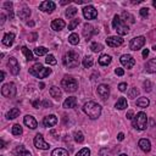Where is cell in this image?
Wrapping results in <instances>:
<instances>
[{"instance_id":"cell-43","label":"cell","mask_w":156,"mask_h":156,"mask_svg":"<svg viewBox=\"0 0 156 156\" xmlns=\"http://www.w3.org/2000/svg\"><path fill=\"white\" fill-rule=\"evenodd\" d=\"M138 94H139V90H138L136 88H130V89H129V91H128V98L134 99V98H136V96H138Z\"/></svg>"},{"instance_id":"cell-39","label":"cell","mask_w":156,"mask_h":156,"mask_svg":"<svg viewBox=\"0 0 156 156\" xmlns=\"http://www.w3.org/2000/svg\"><path fill=\"white\" fill-rule=\"evenodd\" d=\"M77 15V9L76 7H68L66 10V17L67 18H73Z\"/></svg>"},{"instance_id":"cell-37","label":"cell","mask_w":156,"mask_h":156,"mask_svg":"<svg viewBox=\"0 0 156 156\" xmlns=\"http://www.w3.org/2000/svg\"><path fill=\"white\" fill-rule=\"evenodd\" d=\"M68 41H69V44H72V45L79 44V37H78V34L72 33V34L68 37Z\"/></svg>"},{"instance_id":"cell-16","label":"cell","mask_w":156,"mask_h":156,"mask_svg":"<svg viewBox=\"0 0 156 156\" xmlns=\"http://www.w3.org/2000/svg\"><path fill=\"white\" fill-rule=\"evenodd\" d=\"M94 33H96V30H94V27L90 23H85L84 27H83V35L87 39V41L93 37Z\"/></svg>"},{"instance_id":"cell-40","label":"cell","mask_w":156,"mask_h":156,"mask_svg":"<svg viewBox=\"0 0 156 156\" xmlns=\"http://www.w3.org/2000/svg\"><path fill=\"white\" fill-rule=\"evenodd\" d=\"M102 49H104V46H102L100 43H91V44H90V50L94 51V52H99V51H101Z\"/></svg>"},{"instance_id":"cell-21","label":"cell","mask_w":156,"mask_h":156,"mask_svg":"<svg viewBox=\"0 0 156 156\" xmlns=\"http://www.w3.org/2000/svg\"><path fill=\"white\" fill-rule=\"evenodd\" d=\"M15 41V34L13 33H6L2 38V44L5 46H11Z\"/></svg>"},{"instance_id":"cell-29","label":"cell","mask_w":156,"mask_h":156,"mask_svg":"<svg viewBox=\"0 0 156 156\" xmlns=\"http://www.w3.org/2000/svg\"><path fill=\"white\" fill-rule=\"evenodd\" d=\"M51 156H68V151L62 147H57V149L52 150Z\"/></svg>"},{"instance_id":"cell-48","label":"cell","mask_w":156,"mask_h":156,"mask_svg":"<svg viewBox=\"0 0 156 156\" xmlns=\"http://www.w3.org/2000/svg\"><path fill=\"white\" fill-rule=\"evenodd\" d=\"M37 38H38V34H37V33H32V34L28 35V40H29V41H34Z\"/></svg>"},{"instance_id":"cell-25","label":"cell","mask_w":156,"mask_h":156,"mask_svg":"<svg viewBox=\"0 0 156 156\" xmlns=\"http://www.w3.org/2000/svg\"><path fill=\"white\" fill-rule=\"evenodd\" d=\"M139 147L144 151V152H149L151 150V144L147 139H140L139 140Z\"/></svg>"},{"instance_id":"cell-32","label":"cell","mask_w":156,"mask_h":156,"mask_svg":"<svg viewBox=\"0 0 156 156\" xmlns=\"http://www.w3.org/2000/svg\"><path fill=\"white\" fill-rule=\"evenodd\" d=\"M149 104H150V101H149L147 98H139V99L136 100V106L143 107V108H144V107H147Z\"/></svg>"},{"instance_id":"cell-36","label":"cell","mask_w":156,"mask_h":156,"mask_svg":"<svg viewBox=\"0 0 156 156\" xmlns=\"http://www.w3.org/2000/svg\"><path fill=\"white\" fill-rule=\"evenodd\" d=\"M4 7L7 10V12H9V16H10V20H12L13 18V10H12V2L11 1H6L5 4H4Z\"/></svg>"},{"instance_id":"cell-11","label":"cell","mask_w":156,"mask_h":156,"mask_svg":"<svg viewBox=\"0 0 156 156\" xmlns=\"http://www.w3.org/2000/svg\"><path fill=\"white\" fill-rule=\"evenodd\" d=\"M119 61H121V63H122L126 68H132V67L135 65V60L133 58V56H130V55H128V54L122 55L121 58H119Z\"/></svg>"},{"instance_id":"cell-44","label":"cell","mask_w":156,"mask_h":156,"mask_svg":"<svg viewBox=\"0 0 156 156\" xmlns=\"http://www.w3.org/2000/svg\"><path fill=\"white\" fill-rule=\"evenodd\" d=\"M45 62H46L48 65H56V58H55L54 55L49 54V55L46 56V58H45Z\"/></svg>"},{"instance_id":"cell-1","label":"cell","mask_w":156,"mask_h":156,"mask_svg":"<svg viewBox=\"0 0 156 156\" xmlns=\"http://www.w3.org/2000/svg\"><path fill=\"white\" fill-rule=\"evenodd\" d=\"M83 111L85 112V115H88L89 118L96 119L101 115V106L99 104L94 102V101H88V102L84 104Z\"/></svg>"},{"instance_id":"cell-54","label":"cell","mask_w":156,"mask_h":156,"mask_svg":"<svg viewBox=\"0 0 156 156\" xmlns=\"http://www.w3.org/2000/svg\"><path fill=\"white\" fill-rule=\"evenodd\" d=\"M124 139V134L121 132V133H118V135H117V140H119V141H122Z\"/></svg>"},{"instance_id":"cell-63","label":"cell","mask_w":156,"mask_h":156,"mask_svg":"<svg viewBox=\"0 0 156 156\" xmlns=\"http://www.w3.org/2000/svg\"><path fill=\"white\" fill-rule=\"evenodd\" d=\"M152 49H154V50L156 51V45H154V46H152Z\"/></svg>"},{"instance_id":"cell-51","label":"cell","mask_w":156,"mask_h":156,"mask_svg":"<svg viewBox=\"0 0 156 156\" xmlns=\"http://www.w3.org/2000/svg\"><path fill=\"white\" fill-rule=\"evenodd\" d=\"M126 117H127L128 119H133V117H134V112H133L132 110H129V111L127 112V115H126Z\"/></svg>"},{"instance_id":"cell-28","label":"cell","mask_w":156,"mask_h":156,"mask_svg":"<svg viewBox=\"0 0 156 156\" xmlns=\"http://www.w3.org/2000/svg\"><path fill=\"white\" fill-rule=\"evenodd\" d=\"M111 63V56L110 55H101L99 57V65L101 66H107Z\"/></svg>"},{"instance_id":"cell-56","label":"cell","mask_w":156,"mask_h":156,"mask_svg":"<svg viewBox=\"0 0 156 156\" xmlns=\"http://www.w3.org/2000/svg\"><path fill=\"white\" fill-rule=\"evenodd\" d=\"M0 18H1L0 23H1V24H4V22H5V18H6V17H5V15H4V13H1V15H0Z\"/></svg>"},{"instance_id":"cell-7","label":"cell","mask_w":156,"mask_h":156,"mask_svg":"<svg viewBox=\"0 0 156 156\" xmlns=\"http://www.w3.org/2000/svg\"><path fill=\"white\" fill-rule=\"evenodd\" d=\"M16 91H17L16 85H15V83H12V82L6 83V84H4V85L1 87V94H2L5 98H13V96L16 95Z\"/></svg>"},{"instance_id":"cell-10","label":"cell","mask_w":156,"mask_h":156,"mask_svg":"<svg viewBox=\"0 0 156 156\" xmlns=\"http://www.w3.org/2000/svg\"><path fill=\"white\" fill-rule=\"evenodd\" d=\"M83 16H84L87 20H94V18L98 17V12H96V10H95L94 6L88 5V6H85V7L83 9Z\"/></svg>"},{"instance_id":"cell-24","label":"cell","mask_w":156,"mask_h":156,"mask_svg":"<svg viewBox=\"0 0 156 156\" xmlns=\"http://www.w3.org/2000/svg\"><path fill=\"white\" fill-rule=\"evenodd\" d=\"M50 95H51L55 100H60V99H61V96H62V91L60 90V88H58V87L54 85V87H51V88H50Z\"/></svg>"},{"instance_id":"cell-17","label":"cell","mask_w":156,"mask_h":156,"mask_svg":"<svg viewBox=\"0 0 156 156\" xmlns=\"http://www.w3.org/2000/svg\"><path fill=\"white\" fill-rule=\"evenodd\" d=\"M23 122H24V124H26L28 128H30V129H35V128L38 127V122H37L35 118H34L33 116H30V115H27V116L24 117Z\"/></svg>"},{"instance_id":"cell-34","label":"cell","mask_w":156,"mask_h":156,"mask_svg":"<svg viewBox=\"0 0 156 156\" xmlns=\"http://www.w3.org/2000/svg\"><path fill=\"white\" fill-rule=\"evenodd\" d=\"M21 50H22V52L24 54V56H26V58H27L28 61H30V60H34L32 51H30V50H29L27 46H22V48H21Z\"/></svg>"},{"instance_id":"cell-14","label":"cell","mask_w":156,"mask_h":156,"mask_svg":"<svg viewBox=\"0 0 156 156\" xmlns=\"http://www.w3.org/2000/svg\"><path fill=\"white\" fill-rule=\"evenodd\" d=\"M7 67H9L10 72H11L12 74H15V76L18 74V72H20V65H18L17 58L10 57V60H9V62H7Z\"/></svg>"},{"instance_id":"cell-35","label":"cell","mask_w":156,"mask_h":156,"mask_svg":"<svg viewBox=\"0 0 156 156\" xmlns=\"http://www.w3.org/2000/svg\"><path fill=\"white\" fill-rule=\"evenodd\" d=\"M12 134L13 135H16V136H20L22 133H23V129H22V127L20 126V124H13L12 126Z\"/></svg>"},{"instance_id":"cell-22","label":"cell","mask_w":156,"mask_h":156,"mask_svg":"<svg viewBox=\"0 0 156 156\" xmlns=\"http://www.w3.org/2000/svg\"><path fill=\"white\" fill-rule=\"evenodd\" d=\"M121 17H122V21H123L127 26H128V23H129V24H132V23H134V22H135L134 16H133V15H130L129 12H127V11H123Z\"/></svg>"},{"instance_id":"cell-4","label":"cell","mask_w":156,"mask_h":156,"mask_svg":"<svg viewBox=\"0 0 156 156\" xmlns=\"http://www.w3.org/2000/svg\"><path fill=\"white\" fill-rule=\"evenodd\" d=\"M29 73H30L32 76L37 77V78H45V77H48V76L51 73V69L43 67V66L38 62V63H34V65L29 68Z\"/></svg>"},{"instance_id":"cell-9","label":"cell","mask_w":156,"mask_h":156,"mask_svg":"<svg viewBox=\"0 0 156 156\" xmlns=\"http://www.w3.org/2000/svg\"><path fill=\"white\" fill-rule=\"evenodd\" d=\"M33 143H34V146H35V147L41 149V150H48V149L50 147V145L44 140V138H43L41 134H37V135L34 136Z\"/></svg>"},{"instance_id":"cell-61","label":"cell","mask_w":156,"mask_h":156,"mask_svg":"<svg viewBox=\"0 0 156 156\" xmlns=\"http://www.w3.org/2000/svg\"><path fill=\"white\" fill-rule=\"evenodd\" d=\"M28 26H34V22H32V21H30V22H28Z\"/></svg>"},{"instance_id":"cell-52","label":"cell","mask_w":156,"mask_h":156,"mask_svg":"<svg viewBox=\"0 0 156 156\" xmlns=\"http://www.w3.org/2000/svg\"><path fill=\"white\" fill-rule=\"evenodd\" d=\"M32 105H33V107H35V108H39V106L41 105V102H40L39 100H34V101L32 102Z\"/></svg>"},{"instance_id":"cell-3","label":"cell","mask_w":156,"mask_h":156,"mask_svg":"<svg viewBox=\"0 0 156 156\" xmlns=\"http://www.w3.org/2000/svg\"><path fill=\"white\" fill-rule=\"evenodd\" d=\"M61 88L67 93H74L78 89V82L71 76H65L61 80Z\"/></svg>"},{"instance_id":"cell-59","label":"cell","mask_w":156,"mask_h":156,"mask_svg":"<svg viewBox=\"0 0 156 156\" xmlns=\"http://www.w3.org/2000/svg\"><path fill=\"white\" fill-rule=\"evenodd\" d=\"M139 2H141V0H136V1L133 0V1H132V4H139Z\"/></svg>"},{"instance_id":"cell-47","label":"cell","mask_w":156,"mask_h":156,"mask_svg":"<svg viewBox=\"0 0 156 156\" xmlns=\"http://www.w3.org/2000/svg\"><path fill=\"white\" fill-rule=\"evenodd\" d=\"M144 89L146 91H150L151 90V83H150V80H145L144 82Z\"/></svg>"},{"instance_id":"cell-8","label":"cell","mask_w":156,"mask_h":156,"mask_svg":"<svg viewBox=\"0 0 156 156\" xmlns=\"http://www.w3.org/2000/svg\"><path fill=\"white\" fill-rule=\"evenodd\" d=\"M144 44H145V38H144L143 35H139V37H135V38H133V39L130 40L129 48H130V50L136 51V50H139L140 48H143Z\"/></svg>"},{"instance_id":"cell-30","label":"cell","mask_w":156,"mask_h":156,"mask_svg":"<svg viewBox=\"0 0 156 156\" xmlns=\"http://www.w3.org/2000/svg\"><path fill=\"white\" fill-rule=\"evenodd\" d=\"M18 16H20V18H22V20H27V18H29V16H30V10L27 9V7H24V9H22V10L18 11Z\"/></svg>"},{"instance_id":"cell-49","label":"cell","mask_w":156,"mask_h":156,"mask_svg":"<svg viewBox=\"0 0 156 156\" xmlns=\"http://www.w3.org/2000/svg\"><path fill=\"white\" fill-rule=\"evenodd\" d=\"M115 73H116L117 76H119V77H122V76L124 74V71H123V68H118V67H117V68L115 69Z\"/></svg>"},{"instance_id":"cell-6","label":"cell","mask_w":156,"mask_h":156,"mask_svg":"<svg viewBox=\"0 0 156 156\" xmlns=\"http://www.w3.org/2000/svg\"><path fill=\"white\" fill-rule=\"evenodd\" d=\"M112 27L117 30V33H118L119 35H126V34H128V32H129L128 26L122 21V18H121L118 15H116V16L113 17V20H112Z\"/></svg>"},{"instance_id":"cell-2","label":"cell","mask_w":156,"mask_h":156,"mask_svg":"<svg viewBox=\"0 0 156 156\" xmlns=\"http://www.w3.org/2000/svg\"><path fill=\"white\" fill-rule=\"evenodd\" d=\"M62 62L66 67L68 68H74V67H78L79 66V55L73 51V50H69L67 51L65 55H63V58H62Z\"/></svg>"},{"instance_id":"cell-26","label":"cell","mask_w":156,"mask_h":156,"mask_svg":"<svg viewBox=\"0 0 156 156\" xmlns=\"http://www.w3.org/2000/svg\"><path fill=\"white\" fill-rule=\"evenodd\" d=\"M115 107H116V108H118V110H124V108H127V107H128V102H127V100H126L124 98H119V99L117 100V102H116Z\"/></svg>"},{"instance_id":"cell-20","label":"cell","mask_w":156,"mask_h":156,"mask_svg":"<svg viewBox=\"0 0 156 156\" xmlns=\"http://www.w3.org/2000/svg\"><path fill=\"white\" fill-rule=\"evenodd\" d=\"M77 106V99L76 96H69L63 101V107L65 108H74Z\"/></svg>"},{"instance_id":"cell-58","label":"cell","mask_w":156,"mask_h":156,"mask_svg":"<svg viewBox=\"0 0 156 156\" xmlns=\"http://www.w3.org/2000/svg\"><path fill=\"white\" fill-rule=\"evenodd\" d=\"M0 147H5V143H4V140H0Z\"/></svg>"},{"instance_id":"cell-27","label":"cell","mask_w":156,"mask_h":156,"mask_svg":"<svg viewBox=\"0 0 156 156\" xmlns=\"http://www.w3.org/2000/svg\"><path fill=\"white\" fill-rule=\"evenodd\" d=\"M18 115H20V108L13 107V108H11V110L6 113V118H7V119H13V118L18 117Z\"/></svg>"},{"instance_id":"cell-5","label":"cell","mask_w":156,"mask_h":156,"mask_svg":"<svg viewBox=\"0 0 156 156\" xmlns=\"http://www.w3.org/2000/svg\"><path fill=\"white\" fill-rule=\"evenodd\" d=\"M146 123H147V117L144 112H138L133 119H132V124L135 129L138 130H144L146 129Z\"/></svg>"},{"instance_id":"cell-31","label":"cell","mask_w":156,"mask_h":156,"mask_svg":"<svg viewBox=\"0 0 156 156\" xmlns=\"http://www.w3.org/2000/svg\"><path fill=\"white\" fill-rule=\"evenodd\" d=\"M82 63H83V66H84L85 68H90V67L93 66V63H94V60H93V57H91V56L87 55V56L83 58Z\"/></svg>"},{"instance_id":"cell-13","label":"cell","mask_w":156,"mask_h":156,"mask_svg":"<svg viewBox=\"0 0 156 156\" xmlns=\"http://www.w3.org/2000/svg\"><path fill=\"white\" fill-rule=\"evenodd\" d=\"M56 5L54 1H43L40 5H39V10L43 11V12H48V13H51L54 10H55Z\"/></svg>"},{"instance_id":"cell-19","label":"cell","mask_w":156,"mask_h":156,"mask_svg":"<svg viewBox=\"0 0 156 156\" xmlns=\"http://www.w3.org/2000/svg\"><path fill=\"white\" fill-rule=\"evenodd\" d=\"M65 26H66V23H65V21L61 20V18H56V20H54V21L51 22V28H52L54 30H61V29L65 28Z\"/></svg>"},{"instance_id":"cell-15","label":"cell","mask_w":156,"mask_h":156,"mask_svg":"<svg viewBox=\"0 0 156 156\" xmlns=\"http://www.w3.org/2000/svg\"><path fill=\"white\" fill-rule=\"evenodd\" d=\"M98 95H99L102 100H106V99L108 98V95H110V88H108V85H106V84H100V85L98 87Z\"/></svg>"},{"instance_id":"cell-45","label":"cell","mask_w":156,"mask_h":156,"mask_svg":"<svg viewBox=\"0 0 156 156\" xmlns=\"http://www.w3.org/2000/svg\"><path fill=\"white\" fill-rule=\"evenodd\" d=\"M76 156H90V150L88 147H84L80 151H78Z\"/></svg>"},{"instance_id":"cell-55","label":"cell","mask_w":156,"mask_h":156,"mask_svg":"<svg viewBox=\"0 0 156 156\" xmlns=\"http://www.w3.org/2000/svg\"><path fill=\"white\" fill-rule=\"evenodd\" d=\"M147 56H149V49H144V51H143V57L146 58Z\"/></svg>"},{"instance_id":"cell-64","label":"cell","mask_w":156,"mask_h":156,"mask_svg":"<svg viewBox=\"0 0 156 156\" xmlns=\"http://www.w3.org/2000/svg\"><path fill=\"white\" fill-rule=\"evenodd\" d=\"M119 156H127V155H126V154H121Z\"/></svg>"},{"instance_id":"cell-38","label":"cell","mask_w":156,"mask_h":156,"mask_svg":"<svg viewBox=\"0 0 156 156\" xmlns=\"http://www.w3.org/2000/svg\"><path fill=\"white\" fill-rule=\"evenodd\" d=\"M34 54L38 55V56H43V55H46L48 54V49L45 46H38L34 49Z\"/></svg>"},{"instance_id":"cell-42","label":"cell","mask_w":156,"mask_h":156,"mask_svg":"<svg viewBox=\"0 0 156 156\" xmlns=\"http://www.w3.org/2000/svg\"><path fill=\"white\" fill-rule=\"evenodd\" d=\"M79 22H80L79 18H73V20L71 21V23L68 24V29H69V30H73V29L79 24Z\"/></svg>"},{"instance_id":"cell-62","label":"cell","mask_w":156,"mask_h":156,"mask_svg":"<svg viewBox=\"0 0 156 156\" xmlns=\"http://www.w3.org/2000/svg\"><path fill=\"white\" fill-rule=\"evenodd\" d=\"M152 5H154V7H156V0L152 1Z\"/></svg>"},{"instance_id":"cell-53","label":"cell","mask_w":156,"mask_h":156,"mask_svg":"<svg viewBox=\"0 0 156 156\" xmlns=\"http://www.w3.org/2000/svg\"><path fill=\"white\" fill-rule=\"evenodd\" d=\"M41 104H43V106H44V107H51V106H52V104H51L49 100H44Z\"/></svg>"},{"instance_id":"cell-50","label":"cell","mask_w":156,"mask_h":156,"mask_svg":"<svg viewBox=\"0 0 156 156\" xmlns=\"http://www.w3.org/2000/svg\"><path fill=\"white\" fill-rule=\"evenodd\" d=\"M118 89H119V91H124L127 89V83H119L118 84Z\"/></svg>"},{"instance_id":"cell-60","label":"cell","mask_w":156,"mask_h":156,"mask_svg":"<svg viewBox=\"0 0 156 156\" xmlns=\"http://www.w3.org/2000/svg\"><path fill=\"white\" fill-rule=\"evenodd\" d=\"M44 87H45V84H44V83H40V84H39V88H40V89H43Z\"/></svg>"},{"instance_id":"cell-23","label":"cell","mask_w":156,"mask_h":156,"mask_svg":"<svg viewBox=\"0 0 156 156\" xmlns=\"http://www.w3.org/2000/svg\"><path fill=\"white\" fill-rule=\"evenodd\" d=\"M145 69L149 73H156V58H151L146 62L145 65Z\"/></svg>"},{"instance_id":"cell-46","label":"cell","mask_w":156,"mask_h":156,"mask_svg":"<svg viewBox=\"0 0 156 156\" xmlns=\"http://www.w3.org/2000/svg\"><path fill=\"white\" fill-rule=\"evenodd\" d=\"M140 16L141 17H144V18H146L147 16H149V9L147 7H143V9H140Z\"/></svg>"},{"instance_id":"cell-41","label":"cell","mask_w":156,"mask_h":156,"mask_svg":"<svg viewBox=\"0 0 156 156\" xmlns=\"http://www.w3.org/2000/svg\"><path fill=\"white\" fill-rule=\"evenodd\" d=\"M74 140H76L77 143H79V144L84 141V135H83V133H82L80 130H78V132L74 133Z\"/></svg>"},{"instance_id":"cell-57","label":"cell","mask_w":156,"mask_h":156,"mask_svg":"<svg viewBox=\"0 0 156 156\" xmlns=\"http://www.w3.org/2000/svg\"><path fill=\"white\" fill-rule=\"evenodd\" d=\"M4 78H5V72L1 71V72H0V80H4Z\"/></svg>"},{"instance_id":"cell-12","label":"cell","mask_w":156,"mask_h":156,"mask_svg":"<svg viewBox=\"0 0 156 156\" xmlns=\"http://www.w3.org/2000/svg\"><path fill=\"white\" fill-rule=\"evenodd\" d=\"M106 44L111 48H117V46H121L123 44V39L121 37H117V35H111L106 39Z\"/></svg>"},{"instance_id":"cell-18","label":"cell","mask_w":156,"mask_h":156,"mask_svg":"<svg viewBox=\"0 0 156 156\" xmlns=\"http://www.w3.org/2000/svg\"><path fill=\"white\" fill-rule=\"evenodd\" d=\"M56 123H57V117L55 115H49L43 119V124L45 127H54Z\"/></svg>"},{"instance_id":"cell-33","label":"cell","mask_w":156,"mask_h":156,"mask_svg":"<svg viewBox=\"0 0 156 156\" xmlns=\"http://www.w3.org/2000/svg\"><path fill=\"white\" fill-rule=\"evenodd\" d=\"M16 152H17L20 156H32V155H30V152H29L28 150H26L23 145H20V146H17V149H16Z\"/></svg>"}]
</instances>
